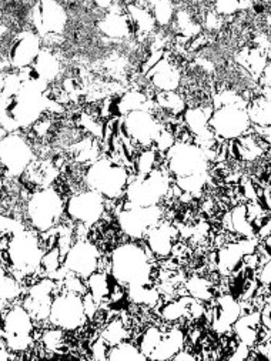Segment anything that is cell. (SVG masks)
Wrapping results in <instances>:
<instances>
[{
    "mask_svg": "<svg viewBox=\"0 0 271 361\" xmlns=\"http://www.w3.org/2000/svg\"><path fill=\"white\" fill-rule=\"evenodd\" d=\"M49 85L40 79H20L16 73H5L0 92V128L8 133L32 128L47 111Z\"/></svg>",
    "mask_w": 271,
    "mask_h": 361,
    "instance_id": "obj_1",
    "label": "cell"
},
{
    "mask_svg": "<svg viewBox=\"0 0 271 361\" xmlns=\"http://www.w3.org/2000/svg\"><path fill=\"white\" fill-rule=\"evenodd\" d=\"M147 246L134 242L118 246L111 257V274L125 288L153 283L151 259Z\"/></svg>",
    "mask_w": 271,
    "mask_h": 361,
    "instance_id": "obj_2",
    "label": "cell"
},
{
    "mask_svg": "<svg viewBox=\"0 0 271 361\" xmlns=\"http://www.w3.org/2000/svg\"><path fill=\"white\" fill-rule=\"evenodd\" d=\"M130 171L111 157H99L90 163L84 173V183L89 190L97 192L107 200H118L125 196Z\"/></svg>",
    "mask_w": 271,
    "mask_h": 361,
    "instance_id": "obj_3",
    "label": "cell"
},
{
    "mask_svg": "<svg viewBox=\"0 0 271 361\" xmlns=\"http://www.w3.org/2000/svg\"><path fill=\"white\" fill-rule=\"evenodd\" d=\"M44 249L40 243L39 235L27 228H22L11 235L9 246L6 250L8 264L11 273L19 281L22 279L36 274L40 269Z\"/></svg>",
    "mask_w": 271,
    "mask_h": 361,
    "instance_id": "obj_4",
    "label": "cell"
},
{
    "mask_svg": "<svg viewBox=\"0 0 271 361\" xmlns=\"http://www.w3.org/2000/svg\"><path fill=\"white\" fill-rule=\"evenodd\" d=\"M172 188V176L168 169H154L147 176L129 177L125 192L126 203L136 207L160 206L169 196Z\"/></svg>",
    "mask_w": 271,
    "mask_h": 361,
    "instance_id": "obj_5",
    "label": "cell"
},
{
    "mask_svg": "<svg viewBox=\"0 0 271 361\" xmlns=\"http://www.w3.org/2000/svg\"><path fill=\"white\" fill-rule=\"evenodd\" d=\"M65 204L62 195L54 188L40 189L27 200L26 217L33 228L44 233L59 224L65 213Z\"/></svg>",
    "mask_w": 271,
    "mask_h": 361,
    "instance_id": "obj_6",
    "label": "cell"
},
{
    "mask_svg": "<svg viewBox=\"0 0 271 361\" xmlns=\"http://www.w3.org/2000/svg\"><path fill=\"white\" fill-rule=\"evenodd\" d=\"M4 338L12 353H25L33 345L34 320L22 305H12L2 309L0 313Z\"/></svg>",
    "mask_w": 271,
    "mask_h": 361,
    "instance_id": "obj_7",
    "label": "cell"
},
{
    "mask_svg": "<svg viewBox=\"0 0 271 361\" xmlns=\"http://www.w3.org/2000/svg\"><path fill=\"white\" fill-rule=\"evenodd\" d=\"M246 107L247 104H226L213 109L208 128L215 139L233 142L251 130Z\"/></svg>",
    "mask_w": 271,
    "mask_h": 361,
    "instance_id": "obj_8",
    "label": "cell"
},
{
    "mask_svg": "<svg viewBox=\"0 0 271 361\" xmlns=\"http://www.w3.org/2000/svg\"><path fill=\"white\" fill-rule=\"evenodd\" d=\"M168 171L173 178H182L208 171L206 152L194 143L176 142L166 153Z\"/></svg>",
    "mask_w": 271,
    "mask_h": 361,
    "instance_id": "obj_9",
    "label": "cell"
},
{
    "mask_svg": "<svg viewBox=\"0 0 271 361\" xmlns=\"http://www.w3.org/2000/svg\"><path fill=\"white\" fill-rule=\"evenodd\" d=\"M33 160V147L20 132L0 139V170L8 177L22 176Z\"/></svg>",
    "mask_w": 271,
    "mask_h": 361,
    "instance_id": "obj_10",
    "label": "cell"
},
{
    "mask_svg": "<svg viewBox=\"0 0 271 361\" xmlns=\"http://www.w3.org/2000/svg\"><path fill=\"white\" fill-rule=\"evenodd\" d=\"M49 322L65 331H76L87 323L82 295L62 290L53 298Z\"/></svg>",
    "mask_w": 271,
    "mask_h": 361,
    "instance_id": "obj_11",
    "label": "cell"
},
{
    "mask_svg": "<svg viewBox=\"0 0 271 361\" xmlns=\"http://www.w3.org/2000/svg\"><path fill=\"white\" fill-rule=\"evenodd\" d=\"M120 130L130 139L134 147H153L158 133L163 129L160 120L149 110H134L123 116Z\"/></svg>",
    "mask_w": 271,
    "mask_h": 361,
    "instance_id": "obj_12",
    "label": "cell"
},
{
    "mask_svg": "<svg viewBox=\"0 0 271 361\" xmlns=\"http://www.w3.org/2000/svg\"><path fill=\"white\" fill-rule=\"evenodd\" d=\"M30 20L34 33L42 39L47 36H62L69 23V13L66 8L53 0H44L33 5L30 11Z\"/></svg>",
    "mask_w": 271,
    "mask_h": 361,
    "instance_id": "obj_13",
    "label": "cell"
},
{
    "mask_svg": "<svg viewBox=\"0 0 271 361\" xmlns=\"http://www.w3.org/2000/svg\"><path fill=\"white\" fill-rule=\"evenodd\" d=\"M65 212L72 221L92 227L99 223L106 213V199L97 192L87 189L70 196L65 204Z\"/></svg>",
    "mask_w": 271,
    "mask_h": 361,
    "instance_id": "obj_14",
    "label": "cell"
},
{
    "mask_svg": "<svg viewBox=\"0 0 271 361\" xmlns=\"http://www.w3.org/2000/svg\"><path fill=\"white\" fill-rule=\"evenodd\" d=\"M163 210L160 206L136 207L125 203V207L118 213V224L120 230L133 240L144 238L146 233L161 221Z\"/></svg>",
    "mask_w": 271,
    "mask_h": 361,
    "instance_id": "obj_15",
    "label": "cell"
},
{
    "mask_svg": "<svg viewBox=\"0 0 271 361\" xmlns=\"http://www.w3.org/2000/svg\"><path fill=\"white\" fill-rule=\"evenodd\" d=\"M62 290L63 288L59 281L50 277H42L27 288L22 306L34 322L49 320L53 298Z\"/></svg>",
    "mask_w": 271,
    "mask_h": 361,
    "instance_id": "obj_16",
    "label": "cell"
},
{
    "mask_svg": "<svg viewBox=\"0 0 271 361\" xmlns=\"http://www.w3.org/2000/svg\"><path fill=\"white\" fill-rule=\"evenodd\" d=\"M100 259H101V252L94 243L89 242L86 238H79V240H75V243L72 245L70 250L63 259L62 266L68 271L86 280L94 271L99 270Z\"/></svg>",
    "mask_w": 271,
    "mask_h": 361,
    "instance_id": "obj_17",
    "label": "cell"
},
{
    "mask_svg": "<svg viewBox=\"0 0 271 361\" xmlns=\"http://www.w3.org/2000/svg\"><path fill=\"white\" fill-rule=\"evenodd\" d=\"M260 240L253 238H237L219 247L215 256V269L222 276H230L243 269V257L248 253H254Z\"/></svg>",
    "mask_w": 271,
    "mask_h": 361,
    "instance_id": "obj_18",
    "label": "cell"
},
{
    "mask_svg": "<svg viewBox=\"0 0 271 361\" xmlns=\"http://www.w3.org/2000/svg\"><path fill=\"white\" fill-rule=\"evenodd\" d=\"M40 50L42 39L34 33V30H22L19 33H15L8 47L6 57L9 60L11 68L22 71L33 65Z\"/></svg>",
    "mask_w": 271,
    "mask_h": 361,
    "instance_id": "obj_19",
    "label": "cell"
},
{
    "mask_svg": "<svg viewBox=\"0 0 271 361\" xmlns=\"http://www.w3.org/2000/svg\"><path fill=\"white\" fill-rule=\"evenodd\" d=\"M243 314L239 298L233 294L225 293L214 297V305L211 307V327L217 334H227L234 322Z\"/></svg>",
    "mask_w": 271,
    "mask_h": 361,
    "instance_id": "obj_20",
    "label": "cell"
},
{
    "mask_svg": "<svg viewBox=\"0 0 271 361\" xmlns=\"http://www.w3.org/2000/svg\"><path fill=\"white\" fill-rule=\"evenodd\" d=\"M179 235L180 233L176 226L169 221H160L146 233L144 242L154 257L169 259L173 246L179 242Z\"/></svg>",
    "mask_w": 271,
    "mask_h": 361,
    "instance_id": "obj_21",
    "label": "cell"
},
{
    "mask_svg": "<svg viewBox=\"0 0 271 361\" xmlns=\"http://www.w3.org/2000/svg\"><path fill=\"white\" fill-rule=\"evenodd\" d=\"M146 79L157 92H177L182 85V71L168 56H163L146 73Z\"/></svg>",
    "mask_w": 271,
    "mask_h": 361,
    "instance_id": "obj_22",
    "label": "cell"
},
{
    "mask_svg": "<svg viewBox=\"0 0 271 361\" xmlns=\"http://www.w3.org/2000/svg\"><path fill=\"white\" fill-rule=\"evenodd\" d=\"M97 26L104 36L118 40L129 37L133 32L132 23L126 13V6L120 4H113L111 9L106 11Z\"/></svg>",
    "mask_w": 271,
    "mask_h": 361,
    "instance_id": "obj_23",
    "label": "cell"
},
{
    "mask_svg": "<svg viewBox=\"0 0 271 361\" xmlns=\"http://www.w3.org/2000/svg\"><path fill=\"white\" fill-rule=\"evenodd\" d=\"M186 345V334L180 327L163 329L161 338L147 360H172Z\"/></svg>",
    "mask_w": 271,
    "mask_h": 361,
    "instance_id": "obj_24",
    "label": "cell"
},
{
    "mask_svg": "<svg viewBox=\"0 0 271 361\" xmlns=\"http://www.w3.org/2000/svg\"><path fill=\"white\" fill-rule=\"evenodd\" d=\"M265 150H268V143L256 136L253 130L232 142V153L243 161H256L264 156Z\"/></svg>",
    "mask_w": 271,
    "mask_h": 361,
    "instance_id": "obj_25",
    "label": "cell"
},
{
    "mask_svg": "<svg viewBox=\"0 0 271 361\" xmlns=\"http://www.w3.org/2000/svg\"><path fill=\"white\" fill-rule=\"evenodd\" d=\"M260 329V310H250L247 313H243L232 327L237 341L246 344L250 348L254 347V344L257 343Z\"/></svg>",
    "mask_w": 271,
    "mask_h": 361,
    "instance_id": "obj_26",
    "label": "cell"
},
{
    "mask_svg": "<svg viewBox=\"0 0 271 361\" xmlns=\"http://www.w3.org/2000/svg\"><path fill=\"white\" fill-rule=\"evenodd\" d=\"M30 68L34 72V75L47 85L58 80L62 72L61 60L50 49H42Z\"/></svg>",
    "mask_w": 271,
    "mask_h": 361,
    "instance_id": "obj_27",
    "label": "cell"
},
{
    "mask_svg": "<svg viewBox=\"0 0 271 361\" xmlns=\"http://www.w3.org/2000/svg\"><path fill=\"white\" fill-rule=\"evenodd\" d=\"M112 280V274L111 273H106V271H94L90 277L86 279V286H87V291L90 293V295L94 298V302L100 306L107 302V300H111L112 293L115 291V288L118 287V281L113 279Z\"/></svg>",
    "mask_w": 271,
    "mask_h": 361,
    "instance_id": "obj_28",
    "label": "cell"
},
{
    "mask_svg": "<svg viewBox=\"0 0 271 361\" xmlns=\"http://www.w3.org/2000/svg\"><path fill=\"white\" fill-rule=\"evenodd\" d=\"M126 13L132 23V27L139 35H150L156 29V22L147 4H129L126 5Z\"/></svg>",
    "mask_w": 271,
    "mask_h": 361,
    "instance_id": "obj_29",
    "label": "cell"
},
{
    "mask_svg": "<svg viewBox=\"0 0 271 361\" xmlns=\"http://www.w3.org/2000/svg\"><path fill=\"white\" fill-rule=\"evenodd\" d=\"M239 63L246 68L256 79L261 76L265 66L270 63V54L268 50H263L260 47H251L247 50H243L239 54Z\"/></svg>",
    "mask_w": 271,
    "mask_h": 361,
    "instance_id": "obj_30",
    "label": "cell"
},
{
    "mask_svg": "<svg viewBox=\"0 0 271 361\" xmlns=\"http://www.w3.org/2000/svg\"><path fill=\"white\" fill-rule=\"evenodd\" d=\"M193 297L190 295H179L173 300H169L160 309V317L168 323H177L183 319H189L190 305L193 302Z\"/></svg>",
    "mask_w": 271,
    "mask_h": 361,
    "instance_id": "obj_31",
    "label": "cell"
},
{
    "mask_svg": "<svg viewBox=\"0 0 271 361\" xmlns=\"http://www.w3.org/2000/svg\"><path fill=\"white\" fill-rule=\"evenodd\" d=\"M183 287L190 297H193L203 303L213 302L215 297L214 281H211L210 279H206L203 276H198V274L191 276L187 280H184Z\"/></svg>",
    "mask_w": 271,
    "mask_h": 361,
    "instance_id": "obj_32",
    "label": "cell"
},
{
    "mask_svg": "<svg viewBox=\"0 0 271 361\" xmlns=\"http://www.w3.org/2000/svg\"><path fill=\"white\" fill-rule=\"evenodd\" d=\"M247 116L251 126L256 128H270L271 116H270V99L258 94L247 102L246 107Z\"/></svg>",
    "mask_w": 271,
    "mask_h": 361,
    "instance_id": "obj_33",
    "label": "cell"
},
{
    "mask_svg": "<svg viewBox=\"0 0 271 361\" xmlns=\"http://www.w3.org/2000/svg\"><path fill=\"white\" fill-rule=\"evenodd\" d=\"M153 106H154V103L144 93L137 92V90L127 92L118 100V103H115L118 114H122V116H126L127 113L134 111V110L151 111Z\"/></svg>",
    "mask_w": 271,
    "mask_h": 361,
    "instance_id": "obj_34",
    "label": "cell"
},
{
    "mask_svg": "<svg viewBox=\"0 0 271 361\" xmlns=\"http://www.w3.org/2000/svg\"><path fill=\"white\" fill-rule=\"evenodd\" d=\"M22 295V286L16 277L4 266H0V303L9 305Z\"/></svg>",
    "mask_w": 271,
    "mask_h": 361,
    "instance_id": "obj_35",
    "label": "cell"
},
{
    "mask_svg": "<svg viewBox=\"0 0 271 361\" xmlns=\"http://www.w3.org/2000/svg\"><path fill=\"white\" fill-rule=\"evenodd\" d=\"M173 25H175L177 33L182 37H186L189 40L198 36L203 30L201 25L197 20H194L193 13L189 12L187 9H177Z\"/></svg>",
    "mask_w": 271,
    "mask_h": 361,
    "instance_id": "obj_36",
    "label": "cell"
},
{
    "mask_svg": "<svg viewBox=\"0 0 271 361\" xmlns=\"http://www.w3.org/2000/svg\"><path fill=\"white\" fill-rule=\"evenodd\" d=\"M154 99V103L170 116H182L187 109L183 96L177 92H157Z\"/></svg>",
    "mask_w": 271,
    "mask_h": 361,
    "instance_id": "obj_37",
    "label": "cell"
},
{
    "mask_svg": "<svg viewBox=\"0 0 271 361\" xmlns=\"http://www.w3.org/2000/svg\"><path fill=\"white\" fill-rule=\"evenodd\" d=\"M147 8L150 9L153 19L156 22V26L166 27L173 23L177 8L173 2H168V0H160V2H149Z\"/></svg>",
    "mask_w": 271,
    "mask_h": 361,
    "instance_id": "obj_38",
    "label": "cell"
},
{
    "mask_svg": "<svg viewBox=\"0 0 271 361\" xmlns=\"http://www.w3.org/2000/svg\"><path fill=\"white\" fill-rule=\"evenodd\" d=\"M107 360L108 361H120V360H132V361H144L147 360L146 355H143L136 345L134 341H122L116 345H112L108 348L107 353Z\"/></svg>",
    "mask_w": 271,
    "mask_h": 361,
    "instance_id": "obj_39",
    "label": "cell"
},
{
    "mask_svg": "<svg viewBox=\"0 0 271 361\" xmlns=\"http://www.w3.org/2000/svg\"><path fill=\"white\" fill-rule=\"evenodd\" d=\"M100 337L108 345L112 347V345H116V344H119L122 341L129 340L130 338V330H129V327L125 324V322L122 319H113V320H111L104 326Z\"/></svg>",
    "mask_w": 271,
    "mask_h": 361,
    "instance_id": "obj_40",
    "label": "cell"
},
{
    "mask_svg": "<svg viewBox=\"0 0 271 361\" xmlns=\"http://www.w3.org/2000/svg\"><path fill=\"white\" fill-rule=\"evenodd\" d=\"M158 164V152L154 147L143 149L137 153L134 160V174L136 176H147L154 169H157Z\"/></svg>",
    "mask_w": 271,
    "mask_h": 361,
    "instance_id": "obj_41",
    "label": "cell"
},
{
    "mask_svg": "<svg viewBox=\"0 0 271 361\" xmlns=\"http://www.w3.org/2000/svg\"><path fill=\"white\" fill-rule=\"evenodd\" d=\"M208 182V171L200 173V174H193L182 178H175V185L183 192L189 193L194 197V195H198L203 192Z\"/></svg>",
    "mask_w": 271,
    "mask_h": 361,
    "instance_id": "obj_42",
    "label": "cell"
},
{
    "mask_svg": "<svg viewBox=\"0 0 271 361\" xmlns=\"http://www.w3.org/2000/svg\"><path fill=\"white\" fill-rule=\"evenodd\" d=\"M163 334V329L157 327V326H149L140 336L139 338L134 341L136 345L139 347L140 353L143 355H146V358H149V355L151 354V351L156 348V345L158 344L160 338Z\"/></svg>",
    "mask_w": 271,
    "mask_h": 361,
    "instance_id": "obj_43",
    "label": "cell"
},
{
    "mask_svg": "<svg viewBox=\"0 0 271 361\" xmlns=\"http://www.w3.org/2000/svg\"><path fill=\"white\" fill-rule=\"evenodd\" d=\"M42 341H43L46 351L59 353L63 350L65 343H66L65 330L53 326V329H47L42 333Z\"/></svg>",
    "mask_w": 271,
    "mask_h": 361,
    "instance_id": "obj_44",
    "label": "cell"
},
{
    "mask_svg": "<svg viewBox=\"0 0 271 361\" xmlns=\"http://www.w3.org/2000/svg\"><path fill=\"white\" fill-rule=\"evenodd\" d=\"M253 8L250 2H237V0H222V2H215L213 5V12L219 15L220 18L234 16L239 12H246L247 9Z\"/></svg>",
    "mask_w": 271,
    "mask_h": 361,
    "instance_id": "obj_45",
    "label": "cell"
},
{
    "mask_svg": "<svg viewBox=\"0 0 271 361\" xmlns=\"http://www.w3.org/2000/svg\"><path fill=\"white\" fill-rule=\"evenodd\" d=\"M62 264H63V259L61 256V252H59L58 246H54L44 252V255L42 257L40 269L44 271L46 277H50L51 274H54L62 267Z\"/></svg>",
    "mask_w": 271,
    "mask_h": 361,
    "instance_id": "obj_46",
    "label": "cell"
},
{
    "mask_svg": "<svg viewBox=\"0 0 271 361\" xmlns=\"http://www.w3.org/2000/svg\"><path fill=\"white\" fill-rule=\"evenodd\" d=\"M61 284L63 287V290L79 294V295H84L87 293V286H86V280L70 273L66 271L65 277L61 280Z\"/></svg>",
    "mask_w": 271,
    "mask_h": 361,
    "instance_id": "obj_47",
    "label": "cell"
},
{
    "mask_svg": "<svg viewBox=\"0 0 271 361\" xmlns=\"http://www.w3.org/2000/svg\"><path fill=\"white\" fill-rule=\"evenodd\" d=\"M108 348H111V345H108L101 337L96 338L92 344V358L94 360H107V353H108Z\"/></svg>",
    "mask_w": 271,
    "mask_h": 361,
    "instance_id": "obj_48",
    "label": "cell"
},
{
    "mask_svg": "<svg viewBox=\"0 0 271 361\" xmlns=\"http://www.w3.org/2000/svg\"><path fill=\"white\" fill-rule=\"evenodd\" d=\"M256 280L260 286L263 287H270V281H271V262H267L264 264H260L256 269Z\"/></svg>",
    "mask_w": 271,
    "mask_h": 361,
    "instance_id": "obj_49",
    "label": "cell"
},
{
    "mask_svg": "<svg viewBox=\"0 0 271 361\" xmlns=\"http://www.w3.org/2000/svg\"><path fill=\"white\" fill-rule=\"evenodd\" d=\"M223 26V18H220L219 15H215L213 11L207 12L206 18H204V25L201 27H204L208 32H217Z\"/></svg>",
    "mask_w": 271,
    "mask_h": 361,
    "instance_id": "obj_50",
    "label": "cell"
},
{
    "mask_svg": "<svg viewBox=\"0 0 271 361\" xmlns=\"http://www.w3.org/2000/svg\"><path fill=\"white\" fill-rule=\"evenodd\" d=\"M82 300H83V307H84V313L87 316V320L94 319L97 312H99V305L94 302V298L90 295L89 291L84 295H82Z\"/></svg>",
    "mask_w": 271,
    "mask_h": 361,
    "instance_id": "obj_51",
    "label": "cell"
},
{
    "mask_svg": "<svg viewBox=\"0 0 271 361\" xmlns=\"http://www.w3.org/2000/svg\"><path fill=\"white\" fill-rule=\"evenodd\" d=\"M270 312H271V306H270V300L264 303V306L260 309V323L264 329L271 330V317H270Z\"/></svg>",
    "mask_w": 271,
    "mask_h": 361,
    "instance_id": "obj_52",
    "label": "cell"
},
{
    "mask_svg": "<svg viewBox=\"0 0 271 361\" xmlns=\"http://www.w3.org/2000/svg\"><path fill=\"white\" fill-rule=\"evenodd\" d=\"M190 350H184V348H182L177 354H175L173 355V358L172 360H175V361H183V360H189V361H194L196 358H198L197 355H194V354H190L189 353Z\"/></svg>",
    "mask_w": 271,
    "mask_h": 361,
    "instance_id": "obj_53",
    "label": "cell"
},
{
    "mask_svg": "<svg viewBox=\"0 0 271 361\" xmlns=\"http://www.w3.org/2000/svg\"><path fill=\"white\" fill-rule=\"evenodd\" d=\"M6 307V306H5ZM2 309L4 307H0V313H2ZM0 337H4V330H2V323H0Z\"/></svg>",
    "mask_w": 271,
    "mask_h": 361,
    "instance_id": "obj_54",
    "label": "cell"
}]
</instances>
